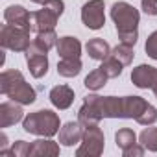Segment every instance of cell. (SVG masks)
Listing matches in <instances>:
<instances>
[{
  "mask_svg": "<svg viewBox=\"0 0 157 157\" xmlns=\"http://www.w3.org/2000/svg\"><path fill=\"white\" fill-rule=\"evenodd\" d=\"M30 32L28 28L13 26V24H4L0 30V44L2 48L13 50V52H26L30 48Z\"/></svg>",
  "mask_w": 157,
  "mask_h": 157,
  "instance_id": "obj_6",
  "label": "cell"
},
{
  "mask_svg": "<svg viewBox=\"0 0 157 157\" xmlns=\"http://www.w3.org/2000/svg\"><path fill=\"white\" fill-rule=\"evenodd\" d=\"M151 91H153V94H155V98H157V80H155V83H153V87H151Z\"/></svg>",
  "mask_w": 157,
  "mask_h": 157,
  "instance_id": "obj_31",
  "label": "cell"
},
{
  "mask_svg": "<svg viewBox=\"0 0 157 157\" xmlns=\"http://www.w3.org/2000/svg\"><path fill=\"white\" fill-rule=\"evenodd\" d=\"M57 41H59V39H57L56 32H54V30H46V32H39L32 43H33V44H37L41 50L48 52L50 48H54V46L57 44Z\"/></svg>",
  "mask_w": 157,
  "mask_h": 157,
  "instance_id": "obj_20",
  "label": "cell"
},
{
  "mask_svg": "<svg viewBox=\"0 0 157 157\" xmlns=\"http://www.w3.org/2000/svg\"><path fill=\"white\" fill-rule=\"evenodd\" d=\"M85 133V126L78 120V122H67L61 129H59V142L65 146H74L78 142H82Z\"/></svg>",
  "mask_w": 157,
  "mask_h": 157,
  "instance_id": "obj_11",
  "label": "cell"
},
{
  "mask_svg": "<svg viewBox=\"0 0 157 157\" xmlns=\"http://www.w3.org/2000/svg\"><path fill=\"white\" fill-rule=\"evenodd\" d=\"M111 56H115L124 67L126 65H129L131 61H133V57H135V52H133V46H128V44H118V46H115L113 50H111Z\"/></svg>",
  "mask_w": 157,
  "mask_h": 157,
  "instance_id": "obj_22",
  "label": "cell"
},
{
  "mask_svg": "<svg viewBox=\"0 0 157 157\" xmlns=\"http://www.w3.org/2000/svg\"><path fill=\"white\" fill-rule=\"evenodd\" d=\"M85 48H87V54H89L93 59H96V61H104V59H107V57L111 56V46H109L104 39H100V37L91 39Z\"/></svg>",
  "mask_w": 157,
  "mask_h": 157,
  "instance_id": "obj_17",
  "label": "cell"
},
{
  "mask_svg": "<svg viewBox=\"0 0 157 157\" xmlns=\"http://www.w3.org/2000/svg\"><path fill=\"white\" fill-rule=\"evenodd\" d=\"M105 4L104 0H89L82 8V21L89 30H100L105 24Z\"/></svg>",
  "mask_w": 157,
  "mask_h": 157,
  "instance_id": "obj_8",
  "label": "cell"
},
{
  "mask_svg": "<svg viewBox=\"0 0 157 157\" xmlns=\"http://www.w3.org/2000/svg\"><path fill=\"white\" fill-rule=\"evenodd\" d=\"M22 104L17 102H4L0 105V128H10L22 120Z\"/></svg>",
  "mask_w": 157,
  "mask_h": 157,
  "instance_id": "obj_12",
  "label": "cell"
},
{
  "mask_svg": "<svg viewBox=\"0 0 157 157\" xmlns=\"http://www.w3.org/2000/svg\"><path fill=\"white\" fill-rule=\"evenodd\" d=\"M142 11L146 15H157V0H142Z\"/></svg>",
  "mask_w": 157,
  "mask_h": 157,
  "instance_id": "obj_28",
  "label": "cell"
},
{
  "mask_svg": "<svg viewBox=\"0 0 157 157\" xmlns=\"http://www.w3.org/2000/svg\"><path fill=\"white\" fill-rule=\"evenodd\" d=\"M115 142H117V146L124 151V150L131 148L133 144H137V135H135L133 129L122 128V129H118V131L115 133Z\"/></svg>",
  "mask_w": 157,
  "mask_h": 157,
  "instance_id": "obj_21",
  "label": "cell"
},
{
  "mask_svg": "<svg viewBox=\"0 0 157 157\" xmlns=\"http://www.w3.org/2000/svg\"><path fill=\"white\" fill-rule=\"evenodd\" d=\"M144 150H146V148H144L142 144H140V146H139V144H133L131 148L124 150L122 155H124V157H133V155H135V157H140V155H144Z\"/></svg>",
  "mask_w": 157,
  "mask_h": 157,
  "instance_id": "obj_29",
  "label": "cell"
},
{
  "mask_svg": "<svg viewBox=\"0 0 157 157\" xmlns=\"http://www.w3.org/2000/svg\"><path fill=\"white\" fill-rule=\"evenodd\" d=\"M82 72V61L80 59H61L57 63V74L63 78H74Z\"/></svg>",
  "mask_w": 157,
  "mask_h": 157,
  "instance_id": "obj_19",
  "label": "cell"
},
{
  "mask_svg": "<svg viewBox=\"0 0 157 157\" xmlns=\"http://www.w3.org/2000/svg\"><path fill=\"white\" fill-rule=\"evenodd\" d=\"M140 144L150 150V151H157V128H146L140 135H139Z\"/></svg>",
  "mask_w": 157,
  "mask_h": 157,
  "instance_id": "obj_24",
  "label": "cell"
},
{
  "mask_svg": "<svg viewBox=\"0 0 157 157\" xmlns=\"http://www.w3.org/2000/svg\"><path fill=\"white\" fill-rule=\"evenodd\" d=\"M22 128L26 133L37 137H54L56 133H59V117L50 109H41L30 113L22 120Z\"/></svg>",
  "mask_w": 157,
  "mask_h": 157,
  "instance_id": "obj_4",
  "label": "cell"
},
{
  "mask_svg": "<svg viewBox=\"0 0 157 157\" xmlns=\"http://www.w3.org/2000/svg\"><path fill=\"white\" fill-rule=\"evenodd\" d=\"M111 19L117 26L120 43L128 46H135L139 37V32H137L139 19H140L139 11L128 2H115L111 8Z\"/></svg>",
  "mask_w": 157,
  "mask_h": 157,
  "instance_id": "obj_2",
  "label": "cell"
},
{
  "mask_svg": "<svg viewBox=\"0 0 157 157\" xmlns=\"http://www.w3.org/2000/svg\"><path fill=\"white\" fill-rule=\"evenodd\" d=\"M150 104L140 96H98L89 94L78 111V120L85 128L100 124L102 118H139Z\"/></svg>",
  "mask_w": 157,
  "mask_h": 157,
  "instance_id": "obj_1",
  "label": "cell"
},
{
  "mask_svg": "<svg viewBox=\"0 0 157 157\" xmlns=\"http://www.w3.org/2000/svg\"><path fill=\"white\" fill-rule=\"evenodd\" d=\"M32 2H35V4H41V6H44L48 0H32Z\"/></svg>",
  "mask_w": 157,
  "mask_h": 157,
  "instance_id": "obj_30",
  "label": "cell"
},
{
  "mask_svg": "<svg viewBox=\"0 0 157 157\" xmlns=\"http://www.w3.org/2000/svg\"><path fill=\"white\" fill-rule=\"evenodd\" d=\"M157 80V68L151 65H139L131 72V82L139 89H151Z\"/></svg>",
  "mask_w": 157,
  "mask_h": 157,
  "instance_id": "obj_10",
  "label": "cell"
},
{
  "mask_svg": "<svg viewBox=\"0 0 157 157\" xmlns=\"http://www.w3.org/2000/svg\"><path fill=\"white\" fill-rule=\"evenodd\" d=\"M28 150H30V144L28 142H24V140H17L13 146H11V150H6V151H2L0 155H13V157H24V155H28Z\"/></svg>",
  "mask_w": 157,
  "mask_h": 157,
  "instance_id": "obj_25",
  "label": "cell"
},
{
  "mask_svg": "<svg viewBox=\"0 0 157 157\" xmlns=\"http://www.w3.org/2000/svg\"><path fill=\"white\" fill-rule=\"evenodd\" d=\"M46 54L48 52L41 50L33 43L26 50V63H28V68H30V72H32L33 78L46 76V72H48V57H46Z\"/></svg>",
  "mask_w": 157,
  "mask_h": 157,
  "instance_id": "obj_9",
  "label": "cell"
},
{
  "mask_svg": "<svg viewBox=\"0 0 157 157\" xmlns=\"http://www.w3.org/2000/svg\"><path fill=\"white\" fill-rule=\"evenodd\" d=\"M50 102L57 109H68L74 102V91L68 85H57L50 91Z\"/></svg>",
  "mask_w": 157,
  "mask_h": 157,
  "instance_id": "obj_15",
  "label": "cell"
},
{
  "mask_svg": "<svg viewBox=\"0 0 157 157\" xmlns=\"http://www.w3.org/2000/svg\"><path fill=\"white\" fill-rule=\"evenodd\" d=\"M0 93L22 105H30L35 102V91L24 80L21 70H4L0 74Z\"/></svg>",
  "mask_w": 157,
  "mask_h": 157,
  "instance_id": "obj_3",
  "label": "cell"
},
{
  "mask_svg": "<svg viewBox=\"0 0 157 157\" xmlns=\"http://www.w3.org/2000/svg\"><path fill=\"white\" fill-rule=\"evenodd\" d=\"M104 131L96 126H87L85 128V133H83V139H82V144L80 148L76 150V155L78 157H98L102 155L104 151Z\"/></svg>",
  "mask_w": 157,
  "mask_h": 157,
  "instance_id": "obj_7",
  "label": "cell"
},
{
  "mask_svg": "<svg viewBox=\"0 0 157 157\" xmlns=\"http://www.w3.org/2000/svg\"><path fill=\"white\" fill-rule=\"evenodd\" d=\"M100 67L104 68V72L107 74V78H118V76L122 74V67H124V65H122L115 56H109L107 59L102 61Z\"/></svg>",
  "mask_w": 157,
  "mask_h": 157,
  "instance_id": "obj_23",
  "label": "cell"
},
{
  "mask_svg": "<svg viewBox=\"0 0 157 157\" xmlns=\"http://www.w3.org/2000/svg\"><path fill=\"white\" fill-rule=\"evenodd\" d=\"M146 54L151 57V59H157V30L148 37V41H146Z\"/></svg>",
  "mask_w": 157,
  "mask_h": 157,
  "instance_id": "obj_27",
  "label": "cell"
},
{
  "mask_svg": "<svg viewBox=\"0 0 157 157\" xmlns=\"http://www.w3.org/2000/svg\"><path fill=\"white\" fill-rule=\"evenodd\" d=\"M56 48L61 59H80L82 56V43L76 37H59Z\"/></svg>",
  "mask_w": 157,
  "mask_h": 157,
  "instance_id": "obj_13",
  "label": "cell"
},
{
  "mask_svg": "<svg viewBox=\"0 0 157 157\" xmlns=\"http://www.w3.org/2000/svg\"><path fill=\"white\" fill-rule=\"evenodd\" d=\"M155 120H157V109H155L151 104H150V105L142 111V115L137 118V122L142 124V126H150V124H153Z\"/></svg>",
  "mask_w": 157,
  "mask_h": 157,
  "instance_id": "obj_26",
  "label": "cell"
},
{
  "mask_svg": "<svg viewBox=\"0 0 157 157\" xmlns=\"http://www.w3.org/2000/svg\"><path fill=\"white\" fill-rule=\"evenodd\" d=\"M65 4L63 0H48L43 6V10L33 11L30 15V30L39 33V32H46V30H54L59 17L63 15Z\"/></svg>",
  "mask_w": 157,
  "mask_h": 157,
  "instance_id": "obj_5",
  "label": "cell"
},
{
  "mask_svg": "<svg viewBox=\"0 0 157 157\" xmlns=\"http://www.w3.org/2000/svg\"><path fill=\"white\" fill-rule=\"evenodd\" d=\"M28 155L30 157H56V155H59V144L50 140L48 137H46V140L39 139L30 144Z\"/></svg>",
  "mask_w": 157,
  "mask_h": 157,
  "instance_id": "obj_14",
  "label": "cell"
},
{
  "mask_svg": "<svg viewBox=\"0 0 157 157\" xmlns=\"http://www.w3.org/2000/svg\"><path fill=\"white\" fill-rule=\"evenodd\" d=\"M107 74L104 72V68L102 67H98V68H94L93 72H89V76L85 78V82H83V85L87 87V89H91V91H100L105 83H107Z\"/></svg>",
  "mask_w": 157,
  "mask_h": 157,
  "instance_id": "obj_18",
  "label": "cell"
},
{
  "mask_svg": "<svg viewBox=\"0 0 157 157\" xmlns=\"http://www.w3.org/2000/svg\"><path fill=\"white\" fill-rule=\"evenodd\" d=\"M30 11L24 10L22 6H10L4 11V21L8 24L13 26H21V28H28L30 30Z\"/></svg>",
  "mask_w": 157,
  "mask_h": 157,
  "instance_id": "obj_16",
  "label": "cell"
}]
</instances>
